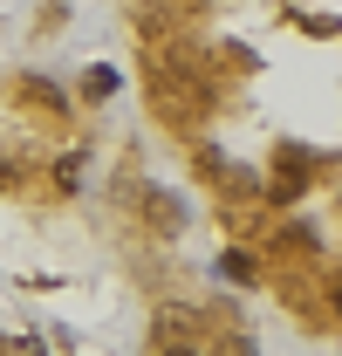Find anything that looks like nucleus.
I'll return each instance as SVG.
<instances>
[{"label": "nucleus", "mask_w": 342, "mask_h": 356, "mask_svg": "<svg viewBox=\"0 0 342 356\" xmlns=\"http://www.w3.org/2000/svg\"><path fill=\"white\" fill-rule=\"evenodd\" d=\"M165 356H199V350H185V343H171V350H165Z\"/></svg>", "instance_id": "nucleus-1"}, {"label": "nucleus", "mask_w": 342, "mask_h": 356, "mask_svg": "<svg viewBox=\"0 0 342 356\" xmlns=\"http://www.w3.org/2000/svg\"><path fill=\"white\" fill-rule=\"evenodd\" d=\"M226 356H254V350H247V343H233V350H226Z\"/></svg>", "instance_id": "nucleus-2"}]
</instances>
